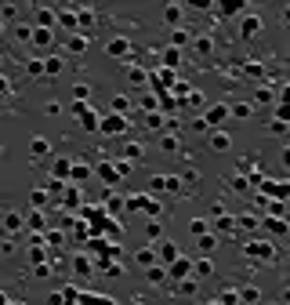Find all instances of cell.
<instances>
[{
	"label": "cell",
	"mask_w": 290,
	"mask_h": 305,
	"mask_svg": "<svg viewBox=\"0 0 290 305\" xmlns=\"http://www.w3.org/2000/svg\"><path fill=\"white\" fill-rule=\"evenodd\" d=\"M239 298L247 302V305H254V302H261V291H258V287H243V294H239Z\"/></svg>",
	"instance_id": "obj_13"
},
{
	"label": "cell",
	"mask_w": 290,
	"mask_h": 305,
	"mask_svg": "<svg viewBox=\"0 0 290 305\" xmlns=\"http://www.w3.org/2000/svg\"><path fill=\"white\" fill-rule=\"evenodd\" d=\"M196 276H200V280H207V276H214V265L207 262V258H200V265H196Z\"/></svg>",
	"instance_id": "obj_12"
},
{
	"label": "cell",
	"mask_w": 290,
	"mask_h": 305,
	"mask_svg": "<svg viewBox=\"0 0 290 305\" xmlns=\"http://www.w3.org/2000/svg\"><path fill=\"white\" fill-rule=\"evenodd\" d=\"M268 229H272V233H283V229H287V222H279V218H272V222H268Z\"/></svg>",
	"instance_id": "obj_39"
},
{
	"label": "cell",
	"mask_w": 290,
	"mask_h": 305,
	"mask_svg": "<svg viewBox=\"0 0 290 305\" xmlns=\"http://www.w3.org/2000/svg\"><path fill=\"white\" fill-rule=\"evenodd\" d=\"M192 48H196V55H211V51H214V40H211V36H200Z\"/></svg>",
	"instance_id": "obj_8"
},
{
	"label": "cell",
	"mask_w": 290,
	"mask_h": 305,
	"mask_svg": "<svg viewBox=\"0 0 290 305\" xmlns=\"http://www.w3.org/2000/svg\"><path fill=\"white\" fill-rule=\"evenodd\" d=\"M73 269H77V276H91V262L83 254H77V258H73Z\"/></svg>",
	"instance_id": "obj_7"
},
{
	"label": "cell",
	"mask_w": 290,
	"mask_h": 305,
	"mask_svg": "<svg viewBox=\"0 0 290 305\" xmlns=\"http://www.w3.org/2000/svg\"><path fill=\"white\" fill-rule=\"evenodd\" d=\"M174 291H178V294H192V291H196V280H182Z\"/></svg>",
	"instance_id": "obj_25"
},
{
	"label": "cell",
	"mask_w": 290,
	"mask_h": 305,
	"mask_svg": "<svg viewBox=\"0 0 290 305\" xmlns=\"http://www.w3.org/2000/svg\"><path fill=\"white\" fill-rule=\"evenodd\" d=\"M0 36H4V18H0Z\"/></svg>",
	"instance_id": "obj_43"
},
{
	"label": "cell",
	"mask_w": 290,
	"mask_h": 305,
	"mask_svg": "<svg viewBox=\"0 0 290 305\" xmlns=\"http://www.w3.org/2000/svg\"><path fill=\"white\" fill-rule=\"evenodd\" d=\"M232 109V116H239V120H247L250 113H254V109H250V106H243V102H236V106H229Z\"/></svg>",
	"instance_id": "obj_15"
},
{
	"label": "cell",
	"mask_w": 290,
	"mask_h": 305,
	"mask_svg": "<svg viewBox=\"0 0 290 305\" xmlns=\"http://www.w3.org/2000/svg\"><path fill=\"white\" fill-rule=\"evenodd\" d=\"M105 51L113 55V58H127V51H131V48H127L124 36H116V40H109V44H105Z\"/></svg>",
	"instance_id": "obj_4"
},
{
	"label": "cell",
	"mask_w": 290,
	"mask_h": 305,
	"mask_svg": "<svg viewBox=\"0 0 290 305\" xmlns=\"http://www.w3.org/2000/svg\"><path fill=\"white\" fill-rule=\"evenodd\" d=\"M207 305H214V302H207Z\"/></svg>",
	"instance_id": "obj_45"
},
{
	"label": "cell",
	"mask_w": 290,
	"mask_h": 305,
	"mask_svg": "<svg viewBox=\"0 0 290 305\" xmlns=\"http://www.w3.org/2000/svg\"><path fill=\"white\" fill-rule=\"evenodd\" d=\"M163 18H167V22H178V18H182V7H178V4H171V7H167V11H163Z\"/></svg>",
	"instance_id": "obj_21"
},
{
	"label": "cell",
	"mask_w": 290,
	"mask_h": 305,
	"mask_svg": "<svg viewBox=\"0 0 290 305\" xmlns=\"http://www.w3.org/2000/svg\"><path fill=\"white\" fill-rule=\"evenodd\" d=\"M127 80H131L134 87H142V84H145V73L138 69V66H131V69H127Z\"/></svg>",
	"instance_id": "obj_11"
},
{
	"label": "cell",
	"mask_w": 290,
	"mask_h": 305,
	"mask_svg": "<svg viewBox=\"0 0 290 305\" xmlns=\"http://www.w3.org/2000/svg\"><path fill=\"white\" fill-rule=\"evenodd\" d=\"M156 262V254L149 251V247H142V251H138V265H153Z\"/></svg>",
	"instance_id": "obj_20"
},
{
	"label": "cell",
	"mask_w": 290,
	"mask_h": 305,
	"mask_svg": "<svg viewBox=\"0 0 290 305\" xmlns=\"http://www.w3.org/2000/svg\"><path fill=\"white\" fill-rule=\"evenodd\" d=\"M98 131H102V135H124V131H127V120H124V116H109L105 124H98Z\"/></svg>",
	"instance_id": "obj_2"
},
{
	"label": "cell",
	"mask_w": 290,
	"mask_h": 305,
	"mask_svg": "<svg viewBox=\"0 0 290 305\" xmlns=\"http://www.w3.org/2000/svg\"><path fill=\"white\" fill-rule=\"evenodd\" d=\"M160 145H163L167 153H174V149H178V138H171V135H163V138H160Z\"/></svg>",
	"instance_id": "obj_29"
},
{
	"label": "cell",
	"mask_w": 290,
	"mask_h": 305,
	"mask_svg": "<svg viewBox=\"0 0 290 305\" xmlns=\"http://www.w3.org/2000/svg\"><path fill=\"white\" fill-rule=\"evenodd\" d=\"M171 44H174V51H178V48H182V44H189V33H185V29H174Z\"/></svg>",
	"instance_id": "obj_18"
},
{
	"label": "cell",
	"mask_w": 290,
	"mask_h": 305,
	"mask_svg": "<svg viewBox=\"0 0 290 305\" xmlns=\"http://www.w3.org/2000/svg\"><path fill=\"white\" fill-rule=\"evenodd\" d=\"M44 113H48V116H58L62 106H58V102H48V106H44Z\"/></svg>",
	"instance_id": "obj_35"
},
{
	"label": "cell",
	"mask_w": 290,
	"mask_h": 305,
	"mask_svg": "<svg viewBox=\"0 0 290 305\" xmlns=\"http://www.w3.org/2000/svg\"><path fill=\"white\" fill-rule=\"evenodd\" d=\"M29 225H33V229H44V215H36V211H33V215H29Z\"/></svg>",
	"instance_id": "obj_38"
},
{
	"label": "cell",
	"mask_w": 290,
	"mask_h": 305,
	"mask_svg": "<svg viewBox=\"0 0 290 305\" xmlns=\"http://www.w3.org/2000/svg\"><path fill=\"white\" fill-rule=\"evenodd\" d=\"M73 95H77L80 102H83V98H91V84H77V87H73Z\"/></svg>",
	"instance_id": "obj_26"
},
{
	"label": "cell",
	"mask_w": 290,
	"mask_h": 305,
	"mask_svg": "<svg viewBox=\"0 0 290 305\" xmlns=\"http://www.w3.org/2000/svg\"><path fill=\"white\" fill-rule=\"evenodd\" d=\"M54 174H62V178H65V174H69V164L58 160V164H54Z\"/></svg>",
	"instance_id": "obj_41"
},
{
	"label": "cell",
	"mask_w": 290,
	"mask_h": 305,
	"mask_svg": "<svg viewBox=\"0 0 290 305\" xmlns=\"http://www.w3.org/2000/svg\"><path fill=\"white\" fill-rule=\"evenodd\" d=\"M0 18H18V4H4L0 7Z\"/></svg>",
	"instance_id": "obj_24"
},
{
	"label": "cell",
	"mask_w": 290,
	"mask_h": 305,
	"mask_svg": "<svg viewBox=\"0 0 290 305\" xmlns=\"http://www.w3.org/2000/svg\"><path fill=\"white\" fill-rule=\"evenodd\" d=\"M221 305H239V294L236 291H225V294H221Z\"/></svg>",
	"instance_id": "obj_31"
},
{
	"label": "cell",
	"mask_w": 290,
	"mask_h": 305,
	"mask_svg": "<svg viewBox=\"0 0 290 305\" xmlns=\"http://www.w3.org/2000/svg\"><path fill=\"white\" fill-rule=\"evenodd\" d=\"M239 225L243 229H258V218L254 215H239Z\"/></svg>",
	"instance_id": "obj_30"
},
{
	"label": "cell",
	"mask_w": 290,
	"mask_h": 305,
	"mask_svg": "<svg viewBox=\"0 0 290 305\" xmlns=\"http://www.w3.org/2000/svg\"><path fill=\"white\" fill-rule=\"evenodd\" d=\"M33 40H36V48H51V33H48V29H36Z\"/></svg>",
	"instance_id": "obj_14"
},
{
	"label": "cell",
	"mask_w": 290,
	"mask_h": 305,
	"mask_svg": "<svg viewBox=\"0 0 290 305\" xmlns=\"http://www.w3.org/2000/svg\"><path fill=\"white\" fill-rule=\"evenodd\" d=\"M247 254L250 258H261V262H272V258H276V244H268V240H250Z\"/></svg>",
	"instance_id": "obj_1"
},
{
	"label": "cell",
	"mask_w": 290,
	"mask_h": 305,
	"mask_svg": "<svg viewBox=\"0 0 290 305\" xmlns=\"http://www.w3.org/2000/svg\"><path fill=\"white\" fill-rule=\"evenodd\" d=\"M15 40H18V44H29V40H33V26H18V29H15Z\"/></svg>",
	"instance_id": "obj_10"
},
{
	"label": "cell",
	"mask_w": 290,
	"mask_h": 305,
	"mask_svg": "<svg viewBox=\"0 0 290 305\" xmlns=\"http://www.w3.org/2000/svg\"><path fill=\"white\" fill-rule=\"evenodd\" d=\"M65 48H69L73 55H80L83 48H87V40H83V36H73V40H69V44H65Z\"/></svg>",
	"instance_id": "obj_17"
},
{
	"label": "cell",
	"mask_w": 290,
	"mask_h": 305,
	"mask_svg": "<svg viewBox=\"0 0 290 305\" xmlns=\"http://www.w3.org/2000/svg\"><path fill=\"white\" fill-rule=\"evenodd\" d=\"M0 156H4V145H0Z\"/></svg>",
	"instance_id": "obj_44"
},
{
	"label": "cell",
	"mask_w": 290,
	"mask_h": 305,
	"mask_svg": "<svg viewBox=\"0 0 290 305\" xmlns=\"http://www.w3.org/2000/svg\"><path fill=\"white\" fill-rule=\"evenodd\" d=\"M80 26H83V29H91V26H95V11H80Z\"/></svg>",
	"instance_id": "obj_28"
},
{
	"label": "cell",
	"mask_w": 290,
	"mask_h": 305,
	"mask_svg": "<svg viewBox=\"0 0 290 305\" xmlns=\"http://www.w3.org/2000/svg\"><path fill=\"white\" fill-rule=\"evenodd\" d=\"M149 283H163V269H149Z\"/></svg>",
	"instance_id": "obj_37"
},
{
	"label": "cell",
	"mask_w": 290,
	"mask_h": 305,
	"mask_svg": "<svg viewBox=\"0 0 290 305\" xmlns=\"http://www.w3.org/2000/svg\"><path fill=\"white\" fill-rule=\"evenodd\" d=\"M127 106H131V98H124V95L113 98V109H116V113H127Z\"/></svg>",
	"instance_id": "obj_22"
},
{
	"label": "cell",
	"mask_w": 290,
	"mask_h": 305,
	"mask_svg": "<svg viewBox=\"0 0 290 305\" xmlns=\"http://www.w3.org/2000/svg\"><path fill=\"white\" fill-rule=\"evenodd\" d=\"M200 251H214V236L211 233H200Z\"/></svg>",
	"instance_id": "obj_23"
},
{
	"label": "cell",
	"mask_w": 290,
	"mask_h": 305,
	"mask_svg": "<svg viewBox=\"0 0 290 305\" xmlns=\"http://www.w3.org/2000/svg\"><path fill=\"white\" fill-rule=\"evenodd\" d=\"M145 236H149V240L160 236V222H149V225H145Z\"/></svg>",
	"instance_id": "obj_32"
},
{
	"label": "cell",
	"mask_w": 290,
	"mask_h": 305,
	"mask_svg": "<svg viewBox=\"0 0 290 305\" xmlns=\"http://www.w3.org/2000/svg\"><path fill=\"white\" fill-rule=\"evenodd\" d=\"M207 145H211L214 153H225V149H229V135H225V131H214V135L207 138Z\"/></svg>",
	"instance_id": "obj_5"
},
{
	"label": "cell",
	"mask_w": 290,
	"mask_h": 305,
	"mask_svg": "<svg viewBox=\"0 0 290 305\" xmlns=\"http://www.w3.org/2000/svg\"><path fill=\"white\" fill-rule=\"evenodd\" d=\"M261 29V18L258 15H247V18H243V29H239V36H243V40H250V36H254Z\"/></svg>",
	"instance_id": "obj_3"
},
{
	"label": "cell",
	"mask_w": 290,
	"mask_h": 305,
	"mask_svg": "<svg viewBox=\"0 0 290 305\" xmlns=\"http://www.w3.org/2000/svg\"><path fill=\"white\" fill-rule=\"evenodd\" d=\"M4 229H7V233L22 229V215H15V211H11V215H4Z\"/></svg>",
	"instance_id": "obj_9"
},
{
	"label": "cell",
	"mask_w": 290,
	"mask_h": 305,
	"mask_svg": "<svg viewBox=\"0 0 290 305\" xmlns=\"http://www.w3.org/2000/svg\"><path fill=\"white\" fill-rule=\"evenodd\" d=\"M4 91H7V84H4V77H0V95H4Z\"/></svg>",
	"instance_id": "obj_42"
},
{
	"label": "cell",
	"mask_w": 290,
	"mask_h": 305,
	"mask_svg": "<svg viewBox=\"0 0 290 305\" xmlns=\"http://www.w3.org/2000/svg\"><path fill=\"white\" fill-rule=\"evenodd\" d=\"M62 66H65L62 58H48V62H44V69H48L51 77H58V73H62Z\"/></svg>",
	"instance_id": "obj_16"
},
{
	"label": "cell",
	"mask_w": 290,
	"mask_h": 305,
	"mask_svg": "<svg viewBox=\"0 0 290 305\" xmlns=\"http://www.w3.org/2000/svg\"><path fill=\"white\" fill-rule=\"evenodd\" d=\"M221 116H225V106H218V109H211V116L207 120H203V124H218V120Z\"/></svg>",
	"instance_id": "obj_27"
},
{
	"label": "cell",
	"mask_w": 290,
	"mask_h": 305,
	"mask_svg": "<svg viewBox=\"0 0 290 305\" xmlns=\"http://www.w3.org/2000/svg\"><path fill=\"white\" fill-rule=\"evenodd\" d=\"M44 73V62H29V77H40Z\"/></svg>",
	"instance_id": "obj_40"
},
{
	"label": "cell",
	"mask_w": 290,
	"mask_h": 305,
	"mask_svg": "<svg viewBox=\"0 0 290 305\" xmlns=\"http://www.w3.org/2000/svg\"><path fill=\"white\" fill-rule=\"evenodd\" d=\"M163 258H167V262H174V258H178V247H174V244H163Z\"/></svg>",
	"instance_id": "obj_33"
},
{
	"label": "cell",
	"mask_w": 290,
	"mask_h": 305,
	"mask_svg": "<svg viewBox=\"0 0 290 305\" xmlns=\"http://www.w3.org/2000/svg\"><path fill=\"white\" fill-rule=\"evenodd\" d=\"M265 193H272V196H287V186H283V182H268Z\"/></svg>",
	"instance_id": "obj_19"
},
{
	"label": "cell",
	"mask_w": 290,
	"mask_h": 305,
	"mask_svg": "<svg viewBox=\"0 0 290 305\" xmlns=\"http://www.w3.org/2000/svg\"><path fill=\"white\" fill-rule=\"evenodd\" d=\"M36 18H40V26H51V11H48V7H40V11H36Z\"/></svg>",
	"instance_id": "obj_36"
},
{
	"label": "cell",
	"mask_w": 290,
	"mask_h": 305,
	"mask_svg": "<svg viewBox=\"0 0 290 305\" xmlns=\"http://www.w3.org/2000/svg\"><path fill=\"white\" fill-rule=\"evenodd\" d=\"M163 58H167V66H178V62H182V55H178V51L171 48V51H167V55H163Z\"/></svg>",
	"instance_id": "obj_34"
},
{
	"label": "cell",
	"mask_w": 290,
	"mask_h": 305,
	"mask_svg": "<svg viewBox=\"0 0 290 305\" xmlns=\"http://www.w3.org/2000/svg\"><path fill=\"white\" fill-rule=\"evenodd\" d=\"M29 153H33V156H48V153H51L48 138H33V142H29Z\"/></svg>",
	"instance_id": "obj_6"
}]
</instances>
